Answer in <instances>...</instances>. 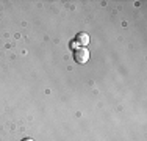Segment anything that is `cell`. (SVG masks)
<instances>
[{
    "label": "cell",
    "instance_id": "cell-2",
    "mask_svg": "<svg viewBox=\"0 0 147 141\" xmlns=\"http://www.w3.org/2000/svg\"><path fill=\"white\" fill-rule=\"evenodd\" d=\"M75 44H80V45H88L89 44V36L86 33H78L75 38Z\"/></svg>",
    "mask_w": 147,
    "mask_h": 141
},
{
    "label": "cell",
    "instance_id": "cell-1",
    "mask_svg": "<svg viewBox=\"0 0 147 141\" xmlns=\"http://www.w3.org/2000/svg\"><path fill=\"white\" fill-rule=\"evenodd\" d=\"M75 61L80 63V64H83V63H86L89 60V52L86 50V49H78V50H75Z\"/></svg>",
    "mask_w": 147,
    "mask_h": 141
},
{
    "label": "cell",
    "instance_id": "cell-3",
    "mask_svg": "<svg viewBox=\"0 0 147 141\" xmlns=\"http://www.w3.org/2000/svg\"><path fill=\"white\" fill-rule=\"evenodd\" d=\"M24 141H33V140H31V138H25V140H24Z\"/></svg>",
    "mask_w": 147,
    "mask_h": 141
}]
</instances>
